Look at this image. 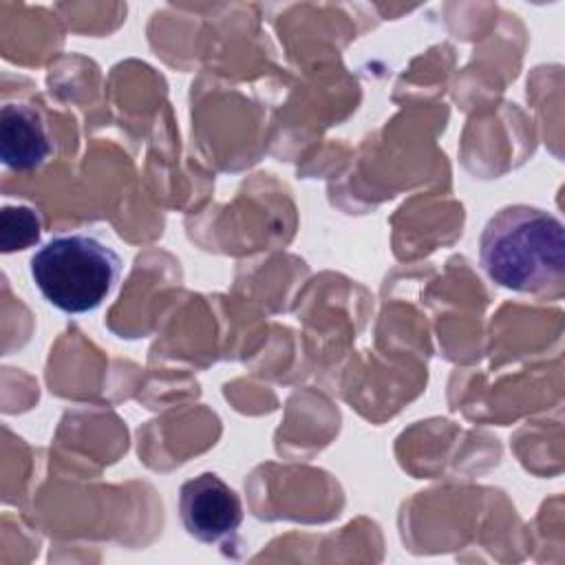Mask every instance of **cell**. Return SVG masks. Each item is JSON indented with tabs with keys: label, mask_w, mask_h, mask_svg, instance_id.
<instances>
[{
	"label": "cell",
	"mask_w": 565,
	"mask_h": 565,
	"mask_svg": "<svg viewBox=\"0 0 565 565\" xmlns=\"http://www.w3.org/2000/svg\"><path fill=\"white\" fill-rule=\"evenodd\" d=\"M179 512L188 534L201 543H218L243 523L238 494L214 472H201L181 486Z\"/></svg>",
	"instance_id": "3957f363"
},
{
	"label": "cell",
	"mask_w": 565,
	"mask_h": 565,
	"mask_svg": "<svg viewBox=\"0 0 565 565\" xmlns=\"http://www.w3.org/2000/svg\"><path fill=\"white\" fill-rule=\"evenodd\" d=\"M479 260L499 287L558 294L565 280V227L541 207L508 205L486 223Z\"/></svg>",
	"instance_id": "6da1fadb"
},
{
	"label": "cell",
	"mask_w": 565,
	"mask_h": 565,
	"mask_svg": "<svg viewBox=\"0 0 565 565\" xmlns=\"http://www.w3.org/2000/svg\"><path fill=\"white\" fill-rule=\"evenodd\" d=\"M51 154V137L42 113L29 104H4L0 110V159L7 168L26 172Z\"/></svg>",
	"instance_id": "277c9868"
},
{
	"label": "cell",
	"mask_w": 565,
	"mask_h": 565,
	"mask_svg": "<svg viewBox=\"0 0 565 565\" xmlns=\"http://www.w3.org/2000/svg\"><path fill=\"white\" fill-rule=\"evenodd\" d=\"M42 221L29 205H4L0 212V247L4 254L26 249L40 241Z\"/></svg>",
	"instance_id": "5b68a950"
},
{
	"label": "cell",
	"mask_w": 565,
	"mask_h": 565,
	"mask_svg": "<svg viewBox=\"0 0 565 565\" xmlns=\"http://www.w3.org/2000/svg\"><path fill=\"white\" fill-rule=\"evenodd\" d=\"M119 256L90 234H62L31 256V278L44 300L64 313L97 309L119 278Z\"/></svg>",
	"instance_id": "7a4b0ae2"
}]
</instances>
